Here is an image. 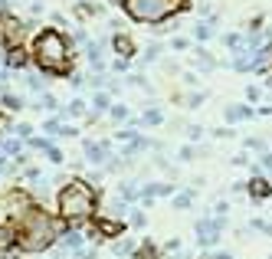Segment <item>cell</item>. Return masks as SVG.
Returning a JSON list of instances; mask_svg holds the SVG:
<instances>
[{
  "label": "cell",
  "mask_w": 272,
  "mask_h": 259,
  "mask_svg": "<svg viewBox=\"0 0 272 259\" xmlns=\"http://www.w3.org/2000/svg\"><path fill=\"white\" fill-rule=\"evenodd\" d=\"M138 259H154V250H151V246H141V250H138Z\"/></svg>",
  "instance_id": "4316f807"
},
{
  "label": "cell",
  "mask_w": 272,
  "mask_h": 259,
  "mask_svg": "<svg viewBox=\"0 0 272 259\" xmlns=\"http://www.w3.org/2000/svg\"><path fill=\"white\" fill-rule=\"evenodd\" d=\"M115 253L118 256H128V253H135V243L132 240H122V243H115Z\"/></svg>",
  "instance_id": "ffe728a7"
},
{
  "label": "cell",
  "mask_w": 272,
  "mask_h": 259,
  "mask_svg": "<svg viewBox=\"0 0 272 259\" xmlns=\"http://www.w3.org/2000/svg\"><path fill=\"white\" fill-rule=\"evenodd\" d=\"M210 36H213L210 23H197V26H194V39H210Z\"/></svg>",
  "instance_id": "ac0fdd59"
},
{
  "label": "cell",
  "mask_w": 272,
  "mask_h": 259,
  "mask_svg": "<svg viewBox=\"0 0 272 259\" xmlns=\"http://www.w3.org/2000/svg\"><path fill=\"white\" fill-rule=\"evenodd\" d=\"M112 46H115V53H118V56H132V53H135V43H132L128 36H122V33L112 39Z\"/></svg>",
  "instance_id": "7c38bea8"
},
{
  "label": "cell",
  "mask_w": 272,
  "mask_h": 259,
  "mask_svg": "<svg viewBox=\"0 0 272 259\" xmlns=\"http://www.w3.org/2000/svg\"><path fill=\"white\" fill-rule=\"evenodd\" d=\"M33 56H36V63L46 72H66L69 46H66V39H62L56 30H43L36 36V43H33Z\"/></svg>",
  "instance_id": "277c9868"
},
{
  "label": "cell",
  "mask_w": 272,
  "mask_h": 259,
  "mask_svg": "<svg viewBox=\"0 0 272 259\" xmlns=\"http://www.w3.org/2000/svg\"><path fill=\"white\" fill-rule=\"evenodd\" d=\"M157 56H161V43H151V46L144 49V56H141V63H154Z\"/></svg>",
  "instance_id": "e0dca14e"
},
{
  "label": "cell",
  "mask_w": 272,
  "mask_h": 259,
  "mask_svg": "<svg viewBox=\"0 0 272 259\" xmlns=\"http://www.w3.org/2000/svg\"><path fill=\"white\" fill-rule=\"evenodd\" d=\"M246 190L253 194V200H266V197H272V181H266V177H253V181L246 184Z\"/></svg>",
  "instance_id": "52a82bcc"
},
{
  "label": "cell",
  "mask_w": 272,
  "mask_h": 259,
  "mask_svg": "<svg viewBox=\"0 0 272 259\" xmlns=\"http://www.w3.org/2000/svg\"><path fill=\"white\" fill-rule=\"evenodd\" d=\"M125 7V13L138 20V23H164L167 16L174 13H184L190 10L187 0H118Z\"/></svg>",
  "instance_id": "7a4b0ae2"
},
{
  "label": "cell",
  "mask_w": 272,
  "mask_h": 259,
  "mask_svg": "<svg viewBox=\"0 0 272 259\" xmlns=\"http://www.w3.org/2000/svg\"><path fill=\"white\" fill-rule=\"evenodd\" d=\"M86 157L92 161V164H99V161H109V157H112V148H109V144L86 141Z\"/></svg>",
  "instance_id": "ba28073f"
},
{
  "label": "cell",
  "mask_w": 272,
  "mask_h": 259,
  "mask_svg": "<svg viewBox=\"0 0 272 259\" xmlns=\"http://www.w3.org/2000/svg\"><path fill=\"white\" fill-rule=\"evenodd\" d=\"M194 154H197L194 148H180V157H184V161H190V157H194Z\"/></svg>",
  "instance_id": "1f68e13d"
},
{
  "label": "cell",
  "mask_w": 272,
  "mask_h": 259,
  "mask_svg": "<svg viewBox=\"0 0 272 259\" xmlns=\"http://www.w3.org/2000/svg\"><path fill=\"white\" fill-rule=\"evenodd\" d=\"M7 259H13V256H7Z\"/></svg>",
  "instance_id": "836d02e7"
},
{
  "label": "cell",
  "mask_w": 272,
  "mask_h": 259,
  "mask_svg": "<svg viewBox=\"0 0 272 259\" xmlns=\"http://www.w3.org/2000/svg\"><path fill=\"white\" fill-rule=\"evenodd\" d=\"M246 99H249V102H259V99H263V89H259V86H249L246 89Z\"/></svg>",
  "instance_id": "7402d4cb"
},
{
  "label": "cell",
  "mask_w": 272,
  "mask_h": 259,
  "mask_svg": "<svg viewBox=\"0 0 272 259\" xmlns=\"http://www.w3.org/2000/svg\"><path fill=\"white\" fill-rule=\"evenodd\" d=\"M30 131H33L30 125H20V128H16V134H20V138H30Z\"/></svg>",
  "instance_id": "f546056e"
},
{
  "label": "cell",
  "mask_w": 272,
  "mask_h": 259,
  "mask_svg": "<svg viewBox=\"0 0 272 259\" xmlns=\"http://www.w3.org/2000/svg\"><path fill=\"white\" fill-rule=\"evenodd\" d=\"M220 236H223V217L197 220V243H200V246H217Z\"/></svg>",
  "instance_id": "5b68a950"
},
{
  "label": "cell",
  "mask_w": 272,
  "mask_h": 259,
  "mask_svg": "<svg viewBox=\"0 0 272 259\" xmlns=\"http://www.w3.org/2000/svg\"><path fill=\"white\" fill-rule=\"evenodd\" d=\"M3 102H7L10 109H20V99H16V95H3Z\"/></svg>",
  "instance_id": "83f0119b"
},
{
  "label": "cell",
  "mask_w": 272,
  "mask_h": 259,
  "mask_svg": "<svg viewBox=\"0 0 272 259\" xmlns=\"http://www.w3.org/2000/svg\"><path fill=\"white\" fill-rule=\"evenodd\" d=\"M23 204H26L23 194H16V190L3 194V197H0V220H7V217H23V213H16Z\"/></svg>",
  "instance_id": "8992f818"
},
{
  "label": "cell",
  "mask_w": 272,
  "mask_h": 259,
  "mask_svg": "<svg viewBox=\"0 0 272 259\" xmlns=\"http://www.w3.org/2000/svg\"><path fill=\"white\" fill-rule=\"evenodd\" d=\"M230 134H233L230 128H217V131H213V138H230Z\"/></svg>",
  "instance_id": "4dcf8cb0"
},
{
  "label": "cell",
  "mask_w": 272,
  "mask_h": 259,
  "mask_svg": "<svg viewBox=\"0 0 272 259\" xmlns=\"http://www.w3.org/2000/svg\"><path fill=\"white\" fill-rule=\"evenodd\" d=\"M109 115L115 118V122H125V118H128V109H125V105H112V109H109Z\"/></svg>",
  "instance_id": "44dd1931"
},
{
  "label": "cell",
  "mask_w": 272,
  "mask_h": 259,
  "mask_svg": "<svg viewBox=\"0 0 272 259\" xmlns=\"http://www.w3.org/2000/svg\"><path fill=\"white\" fill-rule=\"evenodd\" d=\"M194 66L200 72H213V69H217V59H213L207 49H197V53H194Z\"/></svg>",
  "instance_id": "30bf717a"
},
{
  "label": "cell",
  "mask_w": 272,
  "mask_h": 259,
  "mask_svg": "<svg viewBox=\"0 0 272 259\" xmlns=\"http://www.w3.org/2000/svg\"><path fill=\"white\" fill-rule=\"evenodd\" d=\"M0 151H3V154H16L20 144H16V141H3V148H0Z\"/></svg>",
  "instance_id": "cb8c5ba5"
},
{
  "label": "cell",
  "mask_w": 272,
  "mask_h": 259,
  "mask_svg": "<svg viewBox=\"0 0 272 259\" xmlns=\"http://www.w3.org/2000/svg\"><path fill=\"white\" fill-rule=\"evenodd\" d=\"M99 233L102 236H118V233H122V223H115V220H99V223H95V240H99Z\"/></svg>",
  "instance_id": "8fae6325"
},
{
  "label": "cell",
  "mask_w": 272,
  "mask_h": 259,
  "mask_svg": "<svg viewBox=\"0 0 272 259\" xmlns=\"http://www.w3.org/2000/svg\"><path fill=\"white\" fill-rule=\"evenodd\" d=\"M46 154H49V161H53V164H59V161H62V154H59V151L53 148V144H49V148H46Z\"/></svg>",
  "instance_id": "484cf974"
},
{
  "label": "cell",
  "mask_w": 272,
  "mask_h": 259,
  "mask_svg": "<svg viewBox=\"0 0 272 259\" xmlns=\"http://www.w3.org/2000/svg\"><path fill=\"white\" fill-rule=\"evenodd\" d=\"M56 240V223L43 210H26L16 227V246L26 253H43Z\"/></svg>",
  "instance_id": "6da1fadb"
},
{
  "label": "cell",
  "mask_w": 272,
  "mask_h": 259,
  "mask_svg": "<svg viewBox=\"0 0 272 259\" xmlns=\"http://www.w3.org/2000/svg\"><path fill=\"white\" fill-rule=\"evenodd\" d=\"M190 204H194V190H184V194L174 197V207H177V210H187Z\"/></svg>",
  "instance_id": "4fadbf2b"
},
{
  "label": "cell",
  "mask_w": 272,
  "mask_h": 259,
  "mask_svg": "<svg viewBox=\"0 0 272 259\" xmlns=\"http://www.w3.org/2000/svg\"><path fill=\"white\" fill-rule=\"evenodd\" d=\"M200 128H197V125H190V128H187V138H190V141H200Z\"/></svg>",
  "instance_id": "d4e9b609"
},
{
  "label": "cell",
  "mask_w": 272,
  "mask_h": 259,
  "mask_svg": "<svg viewBox=\"0 0 272 259\" xmlns=\"http://www.w3.org/2000/svg\"><path fill=\"white\" fill-rule=\"evenodd\" d=\"M161 122H164V115L157 109H148V112H144V125H161Z\"/></svg>",
  "instance_id": "d6986e66"
},
{
  "label": "cell",
  "mask_w": 272,
  "mask_h": 259,
  "mask_svg": "<svg viewBox=\"0 0 272 259\" xmlns=\"http://www.w3.org/2000/svg\"><path fill=\"white\" fill-rule=\"evenodd\" d=\"M213 259H233V256H230V253H217V256H213Z\"/></svg>",
  "instance_id": "d6a6232c"
},
{
  "label": "cell",
  "mask_w": 272,
  "mask_h": 259,
  "mask_svg": "<svg viewBox=\"0 0 272 259\" xmlns=\"http://www.w3.org/2000/svg\"><path fill=\"white\" fill-rule=\"evenodd\" d=\"M66 115H72V118H79V115H86V102L82 99H76V102H69V109H62Z\"/></svg>",
  "instance_id": "2e32d148"
},
{
  "label": "cell",
  "mask_w": 272,
  "mask_h": 259,
  "mask_svg": "<svg viewBox=\"0 0 272 259\" xmlns=\"http://www.w3.org/2000/svg\"><path fill=\"white\" fill-rule=\"evenodd\" d=\"M256 115V109H249V105H230L226 109V122L230 125H240V122H246V118Z\"/></svg>",
  "instance_id": "9c48e42d"
},
{
  "label": "cell",
  "mask_w": 272,
  "mask_h": 259,
  "mask_svg": "<svg viewBox=\"0 0 272 259\" xmlns=\"http://www.w3.org/2000/svg\"><path fill=\"white\" fill-rule=\"evenodd\" d=\"M39 109H46V112H56V99H53V95H43V99H39Z\"/></svg>",
  "instance_id": "603a6c76"
},
{
  "label": "cell",
  "mask_w": 272,
  "mask_h": 259,
  "mask_svg": "<svg viewBox=\"0 0 272 259\" xmlns=\"http://www.w3.org/2000/svg\"><path fill=\"white\" fill-rule=\"evenodd\" d=\"M99 204V194L86 181H69L59 190V213L66 220H86Z\"/></svg>",
  "instance_id": "3957f363"
},
{
  "label": "cell",
  "mask_w": 272,
  "mask_h": 259,
  "mask_svg": "<svg viewBox=\"0 0 272 259\" xmlns=\"http://www.w3.org/2000/svg\"><path fill=\"white\" fill-rule=\"evenodd\" d=\"M62 246H72V250H82V236H79L76 230H69V233L62 236Z\"/></svg>",
  "instance_id": "5bb4252c"
},
{
  "label": "cell",
  "mask_w": 272,
  "mask_h": 259,
  "mask_svg": "<svg viewBox=\"0 0 272 259\" xmlns=\"http://www.w3.org/2000/svg\"><path fill=\"white\" fill-rule=\"evenodd\" d=\"M259 167H269V171H272V154H263V157H259Z\"/></svg>",
  "instance_id": "f1b7e54d"
},
{
  "label": "cell",
  "mask_w": 272,
  "mask_h": 259,
  "mask_svg": "<svg viewBox=\"0 0 272 259\" xmlns=\"http://www.w3.org/2000/svg\"><path fill=\"white\" fill-rule=\"evenodd\" d=\"M92 118L95 115H102V112H105V109H109V95H105V92H99V95H95V102H92Z\"/></svg>",
  "instance_id": "9a60e30c"
}]
</instances>
